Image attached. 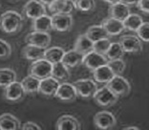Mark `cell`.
<instances>
[{"label":"cell","mask_w":149,"mask_h":130,"mask_svg":"<svg viewBox=\"0 0 149 130\" xmlns=\"http://www.w3.org/2000/svg\"><path fill=\"white\" fill-rule=\"evenodd\" d=\"M23 25V18L19 13L7 11L0 15V30L6 34H15L19 32Z\"/></svg>","instance_id":"cell-1"},{"label":"cell","mask_w":149,"mask_h":130,"mask_svg":"<svg viewBox=\"0 0 149 130\" xmlns=\"http://www.w3.org/2000/svg\"><path fill=\"white\" fill-rule=\"evenodd\" d=\"M52 70L53 63L43 57V59L33 61V63L30 65L29 74L41 80L43 78L52 76Z\"/></svg>","instance_id":"cell-2"},{"label":"cell","mask_w":149,"mask_h":130,"mask_svg":"<svg viewBox=\"0 0 149 130\" xmlns=\"http://www.w3.org/2000/svg\"><path fill=\"white\" fill-rule=\"evenodd\" d=\"M118 98L120 97H118L116 94L113 93V92L108 88L107 85L97 89L93 97L95 102H96L97 105L102 106V107H109V106H112V105H114L118 101Z\"/></svg>","instance_id":"cell-3"},{"label":"cell","mask_w":149,"mask_h":130,"mask_svg":"<svg viewBox=\"0 0 149 130\" xmlns=\"http://www.w3.org/2000/svg\"><path fill=\"white\" fill-rule=\"evenodd\" d=\"M77 89V92L79 96L83 99H90L93 98L95 93L99 89L97 84L95 80L91 78H82L74 81L73 83Z\"/></svg>","instance_id":"cell-4"},{"label":"cell","mask_w":149,"mask_h":130,"mask_svg":"<svg viewBox=\"0 0 149 130\" xmlns=\"http://www.w3.org/2000/svg\"><path fill=\"white\" fill-rule=\"evenodd\" d=\"M3 96H4L5 100L10 102H18L23 100L25 97L26 92L23 88L21 81H13V82L7 85L6 87L3 88Z\"/></svg>","instance_id":"cell-5"},{"label":"cell","mask_w":149,"mask_h":130,"mask_svg":"<svg viewBox=\"0 0 149 130\" xmlns=\"http://www.w3.org/2000/svg\"><path fill=\"white\" fill-rule=\"evenodd\" d=\"M108 88L116 94L118 97H124L130 93L131 85L126 78L121 77L120 75H116L108 83H106Z\"/></svg>","instance_id":"cell-6"},{"label":"cell","mask_w":149,"mask_h":130,"mask_svg":"<svg viewBox=\"0 0 149 130\" xmlns=\"http://www.w3.org/2000/svg\"><path fill=\"white\" fill-rule=\"evenodd\" d=\"M108 59L105 55L100 54L96 51H91L83 56L82 64L88 69L94 71L95 69L102 66L104 64H107Z\"/></svg>","instance_id":"cell-7"},{"label":"cell","mask_w":149,"mask_h":130,"mask_svg":"<svg viewBox=\"0 0 149 130\" xmlns=\"http://www.w3.org/2000/svg\"><path fill=\"white\" fill-rule=\"evenodd\" d=\"M120 42L123 46L125 53L137 54L143 50V42L138 36L134 35H124L120 36Z\"/></svg>","instance_id":"cell-8"},{"label":"cell","mask_w":149,"mask_h":130,"mask_svg":"<svg viewBox=\"0 0 149 130\" xmlns=\"http://www.w3.org/2000/svg\"><path fill=\"white\" fill-rule=\"evenodd\" d=\"M73 17L71 13H53L52 26L53 30L57 32H67L72 28Z\"/></svg>","instance_id":"cell-9"},{"label":"cell","mask_w":149,"mask_h":130,"mask_svg":"<svg viewBox=\"0 0 149 130\" xmlns=\"http://www.w3.org/2000/svg\"><path fill=\"white\" fill-rule=\"evenodd\" d=\"M117 124V119L109 111L97 112L94 116V124L99 129L107 130L113 128Z\"/></svg>","instance_id":"cell-10"},{"label":"cell","mask_w":149,"mask_h":130,"mask_svg":"<svg viewBox=\"0 0 149 130\" xmlns=\"http://www.w3.org/2000/svg\"><path fill=\"white\" fill-rule=\"evenodd\" d=\"M51 40L52 37L49 33L38 32V31H33L25 36V41L27 44H33L44 49H47L49 47Z\"/></svg>","instance_id":"cell-11"},{"label":"cell","mask_w":149,"mask_h":130,"mask_svg":"<svg viewBox=\"0 0 149 130\" xmlns=\"http://www.w3.org/2000/svg\"><path fill=\"white\" fill-rule=\"evenodd\" d=\"M77 96L79 94L74 84L64 82L59 84L55 97L63 102H72L76 100Z\"/></svg>","instance_id":"cell-12"},{"label":"cell","mask_w":149,"mask_h":130,"mask_svg":"<svg viewBox=\"0 0 149 130\" xmlns=\"http://www.w3.org/2000/svg\"><path fill=\"white\" fill-rule=\"evenodd\" d=\"M23 13L26 17L35 19L46 13L45 5L39 0H29L23 7Z\"/></svg>","instance_id":"cell-13"},{"label":"cell","mask_w":149,"mask_h":130,"mask_svg":"<svg viewBox=\"0 0 149 130\" xmlns=\"http://www.w3.org/2000/svg\"><path fill=\"white\" fill-rule=\"evenodd\" d=\"M59 84H60L59 80L52 76L49 78H43V80H40L38 93L46 98L55 97Z\"/></svg>","instance_id":"cell-14"},{"label":"cell","mask_w":149,"mask_h":130,"mask_svg":"<svg viewBox=\"0 0 149 130\" xmlns=\"http://www.w3.org/2000/svg\"><path fill=\"white\" fill-rule=\"evenodd\" d=\"M56 128L58 130H79L80 122L72 115H63L57 119Z\"/></svg>","instance_id":"cell-15"},{"label":"cell","mask_w":149,"mask_h":130,"mask_svg":"<svg viewBox=\"0 0 149 130\" xmlns=\"http://www.w3.org/2000/svg\"><path fill=\"white\" fill-rule=\"evenodd\" d=\"M48 7L52 13H71L77 9L76 2L74 0H55Z\"/></svg>","instance_id":"cell-16"},{"label":"cell","mask_w":149,"mask_h":130,"mask_svg":"<svg viewBox=\"0 0 149 130\" xmlns=\"http://www.w3.org/2000/svg\"><path fill=\"white\" fill-rule=\"evenodd\" d=\"M101 25L106 30V32L108 35H109V36H118L125 30L123 21L116 19L114 17H111V16L106 19H104L102 23H101Z\"/></svg>","instance_id":"cell-17"},{"label":"cell","mask_w":149,"mask_h":130,"mask_svg":"<svg viewBox=\"0 0 149 130\" xmlns=\"http://www.w3.org/2000/svg\"><path fill=\"white\" fill-rule=\"evenodd\" d=\"M45 50L46 49H44V48L33 45V44H27L25 47L22 48L21 56L25 59L35 61L37 59H43L44 54H45Z\"/></svg>","instance_id":"cell-18"},{"label":"cell","mask_w":149,"mask_h":130,"mask_svg":"<svg viewBox=\"0 0 149 130\" xmlns=\"http://www.w3.org/2000/svg\"><path fill=\"white\" fill-rule=\"evenodd\" d=\"M108 11H109V15L111 17L121 20V21H123L130 15L129 6H127L121 1L115 3V4H111Z\"/></svg>","instance_id":"cell-19"},{"label":"cell","mask_w":149,"mask_h":130,"mask_svg":"<svg viewBox=\"0 0 149 130\" xmlns=\"http://www.w3.org/2000/svg\"><path fill=\"white\" fill-rule=\"evenodd\" d=\"M21 129L19 119L10 113L0 115V130H17Z\"/></svg>","instance_id":"cell-20"},{"label":"cell","mask_w":149,"mask_h":130,"mask_svg":"<svg viewBox=\"0 0 149 130\" xmlns=\"http://www.w3.org/2000/svg\"><path fill=\"white\" fill-rule=\"evenodd\" d=\"M94 80L100 83H108L116 75L112 71L108 64H104L93 71Z\"/></svg>","instance_id":"cell-21"},{"label":"cell","mask_w":149,"mask_h":130,"mask_svg":"<svg viewBox=\"0 0 149 130\" xmlns=\"http://www.w3.org/2000/svg\"><path fill=\"white\" fill-rule=\"evenodd\" d=\"M32 30L33 31H38V32H45L49 33L50 31L53 30L52 26V16H49L48 15H43L39 17H36L33 19L32 22Z\"/></svg>","instance_id":"cell-22"},{"label":"cell","mask_w":149,"mask_h":130,"mask_svg":"<svg viewBox=\"0 0 149 130\" xmlns=\"http://www.w3.org/2000/svg\"><path fill=\"white\" fill-rule=\"evenodd\" d=\"M83 55L77 52V50H70L68 52H65L62 57V62L68 68H74L77 65L82 64Z\"/></svg>","instance_id":"cell-23"},{"label":"cell","mask_w":149,"mask_h":130,"mask_svg":"<svg viewBox=\"0 0 149 130\" xmlns=\"http://www.w3.org/2000/svg\"><path fill=\"white\" fill-rule=\"evenodd\" d=\"M93 46L94 42L86 36V34H84V35L79 36V37L77 38L76 42H74V49L84 56L87 53L93 51Z\"/></svg>","instance_id":"cell-24"},{"label":"cell","mask_w":149,"mask_h":130,"mask_svg":"<svg viewBox=\"0 0 149 130\" xmlns=\"http://www.w3.org/2000/svg\"><path fill=\"white\" fill-rule=\"evenodd\" d=\"M21 84L23 88H24L26 94L33 95V94L38 93L40 80L33 76H31V75H29V76L25 77L21 80Z\"/></svg>","instance_id":"cell-25"},{"label":"cell","mask_w":149,"mask_h":130,"mask_svg":"<svg viewBox=\"0 0 149 130\" xmlns=\"http://www.w3.org/2000/svg\"><path fill=\"white\" fill-rule=\"evenodd\" d=\"M65 54V50L61 47H51L47 48L45 50V54H44V59L49 60L50 62L56 63L62 60V57Z\"/></svg>","instance_id":"cell-26"},{"label":"cell","mask_w":149,"mask_h":130,"mask_svg":"<svg viewBox=\"0 0 149 130\" xmlns=\"http://www.w3.org/2000/svg\"><path fill=\"white\" fill-rule=\"evenodd\" d=\"M52 77L56 78L59 81L67 80L70 78V72L69 68L64 64L62 61L54 63L53 64V70H52Z\"/></svg>","instance_id":"cell-27"},{"label":"cell","mask_w":149,"mask_h":130,"mask_svg":"<svg viewBox=\"0 0 149 130\" xmlns=\"http://www.w3.org/2000/svg\"><path fill=\"white\" fill-rule=\"evenodd\" d=\"M85 34L93 42L109 36V35H108L107 32H106V30L104 29V27L102 25H93V26H91V27H89V28L87 29Z\"/></svg>","instance_id":"cell-28"},{"label":"cell","mask_w":149,"mask_h":130,"mask_svg":"<svg viewBox=\"0 0 149 130\" xmlns=\"http://www.w3.org/2000/svg\"><path fill=\"white\" fill-rule=\"evenodd\" d=\"M143 23V18L138 13H130L126 18L123 20L124 27L126 30L137 32V30L140 28L141 24Z\"/></svg>","instance_id":"cell-29"},{"label":"cell","mask_w":149,"mask_h":130,"mask_svg":"<svg viewBox=\"0 0 149 130\" xmlns=\"http://www.w3.org/2000/svg\"><path fill=\"white\" fill-rule=\"evenodd\" d=\"M16 80V73L11 68H0V87L4 88Z\"/></svg>","instance_id":"cell-30"},{"label":"cell","mask_w":149,"mask_h":130,"mask_svg":"<svg viewBox=\"0 0 149 130\" xmlns=\"http://www.w3.org/2000/svg\"><path fill=\"white\" fill-rule=\"evenodd\" d=\"M124 54L125 51L123 50V48L120 42H112L105 56L108 59L111 60V59H123Z\"/></svg>","instance_id":"cell-31"},{"label":"cell","mask_w":149,"mask_h":130,"mask_svg":"<svg viewBox=\"0 0 149 130\" xmlns=\"http://www.w3.org/2000/svg\"><path fill=\"white\" fill-rule=\"evenodd\" d=\"M107 64L112 69V71L114 72L115 75H121L124 72L125 68H126V64H125L123 59L108 60Z\"/></svg>","instance_id":"cell-32"},{"label":"cell","mask_w":149,"mask_h":130,"mask_svg":"<svg viewBox=\"0 0 149 130\" xmlns=\"http://www.w3.org/2000/svg\"><path fill=\"white\" fill-rule=\"evenodd\" d=\"M76 8L80 12L90 13L96 8L95 0H76Z\"/></svg>","instance_id":"cell-33"},{"label":"cell","mask_w":149,"mask_h":130,"mask_svg":"<svg viewBox=\"0 0 149 130\" xmlns=\"http://www.w3.org/2000/svg\"><path fill=\"white\" fill-rule=\"evenodd\" d=\"M111 41L108 37H105V38L97 40V41L94 42V46H93V50L96 51V52L102 54V55H106L108 49L111 45Z\"/></svg>","instance_id":"cell-34"},{"label":"cell","mask_w":149,"mask_h":130,"mask_svg":"<svg viewBox=\"0 0 149 130\" xmlns=\"http://www.w3.org/2000/svg\"><path fill=\"white\" fill-rule=\"evenodd\" d=\"M12 55L11 45L4 39L0 38V59H7Z\"/></svg>","instance_id":"cell-35"},{"label":"cell","mask_w":149,"mask_h":130,"mask_svg":"<svg viewBox=\"0 0 149 130\" xmlns=\"http://www.w3.org/2000/svg\"><path fill=\"white\" fill-rule=\"evenodd\" d=\"M136 33L141 41L149 42V22H143Z\"/></svg>","instance_id":"cell-36"},{"label":"cell","mask_w":149,"mask_h":130,"mask_svg":"<svg viewBox=\"0 0 149 130\" xmlns=\"http://www.w3.org/2000/svg\"><path fill=\"white\" fill-rule=\"evenodd\" d=\"M21 129L23 130H41V127L37 124H35V122H27L25 124H23L21 125Z\"/></svg>","instance_id":"cell-37"},{"label":"cell","mask_w":149,"mask_h":130,"mask_svg":"<svg viewBox=\"0 0 149 130\" xmlns=\"http://www.w3.org/2000/svg\"><path fill=\"white\" fill-rule=\"evenodd\" d=\"M138 8L143 13L149 15V0H140L138 4Z\"/></svg>","instance_id":"cell-38"},{"label":"cell","mask_w":149,"mask_h":130,"mask_svg":"<svg viewBox=\"0 0 149 130\" xmlns=\"http://www.w3.org/2000/svg\"><path fill=\"white\" fill-rule=\"evenodd\" d=\"M120 1L130 7V6H138L140 0H120Z\"/></svg>","instance_id":"cell-39"},{"label":"cell","mask_w":149,"mask_h":130,"mask_svg":"<svg viewBox=\"0 0 149 130\" xmlns=\"http://www.w3.org/2000/svg\"><path fill=\"white\" fill-rule=\"evenodd\" d=\"M39 1L41 2V3H43L44 5H48L49 6V5L52 4V3L55 1V0H39Z\"/></svg>","instance_id":"cell-40"},{"label":"cell","mask_w":149,"mask_h":130,"mask_svg":"<svg viewBox=\"0 0 149 130\" xmlns=\"http://www.w3.org/2000/svg\"><path fill=\"white\" fill-rule=\"evenodd\" d=\"M103 1H105L107 3H109V4H115V3H118V2H120V0H103Z\"/></svg>","instance_id":"cell-41"},{"label":"cell","mask_w":149,"mask_h":130,"mask_svg":"<svg viewBox=\"0 0 149 130\" xmlns=\"http://www.w3.org/2000/svg\"><path fill=\"white\" fill-rule=\"evenodd\" d=\"M124 130H139V127L137 126H128V127H124Z\"/></svg>","instance_id":"cell-42"}]
</instances>
